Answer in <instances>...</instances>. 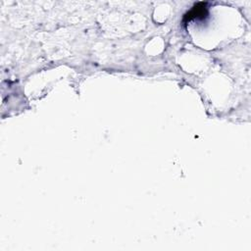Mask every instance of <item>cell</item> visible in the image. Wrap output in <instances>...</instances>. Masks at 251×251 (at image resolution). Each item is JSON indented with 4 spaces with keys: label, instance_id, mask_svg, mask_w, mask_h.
I'll use <instances>...</instances> for the list:
<instances>
[{
    "label": "cell",
    "instance_id": "6da1fadb",
    "mask_svg": "<svg viewBox=\"0 0 251 251\" xmlns=\"http://www.w3.org/2000/svg\"><path fill=\"white\" fill-rule=\"evenodd\" d=\"M208 15L207 3L206 2H199L195 4L190 11H188L183 16V23H188L191 20H203Z\"/></svg>",
    "mask_w": 251,
    "mask_h": 251
}]
</instances>
